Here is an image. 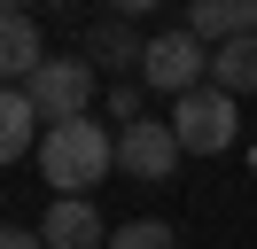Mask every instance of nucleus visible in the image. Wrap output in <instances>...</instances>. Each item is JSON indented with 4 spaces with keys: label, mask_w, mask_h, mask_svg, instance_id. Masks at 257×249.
<instances>
[{
    "label": "nucleus",
    "mask_w": 257,
    "mask_h": 249,
    "mask_svg": "<svg viewBox=\"0 0 257 249\" xmlns=\"http://www.w3.org/2000/svg\"><path fill=\"white\" fill-rule=\"evenodd\" d=\"M141 55H148V39L133 31V16H109V24L86 31V62H94V70H133L141 78Z\"/></svg>",
    "instance_id": "obj_8"
},
{
    "label": "nucleus",
    "mask_w": 257,
    "mask_h": 249,
    "mask_svg": "<svg viewBox=\"0 0 257 249\" xmlns=\"http://www.w3.org/2000/svg\"><path fill=\"white\" fill-rule=\"evenodd\" d=\"M187 31L203 47L234 39V31H257V0H195V8H187Z\"/></svg>",
    "instance_id": "obj_9"
},
{
    "label": "nucleus",
    "mask_w": 257,
    "mask_h": 249,
    "mask_svg": "<svg viewBox=\"0 0 257 249\" xmlns=\"http://www.w3.org/2000/svg\"><path fill=\"white\" fill-rule=\"evenodd\" d=\"M109 16H148V8H164V0H101Z\"/></svg>",
    "instance_id": "obj_15"
},
{
    "label": "nucleus",
    "mask_w": 257,
    "mask_h": 249,
    "mask_svg": "<svg viewBox=\"0 0 257 249\" xmlns=\"http://www.w3.org/2000/svg\"><path fill=\"white\" fill-rule=\"evenodd\" d=\"M47 62V39H39V24L24 8H0V78L8 86H24V78Z\"/></svg>",
    "instance_id": "obj_7"
},
{
    "label": "nucleus",
    "mask_w": 257,
    "mask_h": 249,
    "mask_svg": "<svg viewBox=\"0 0 257 249\" xmlns=\"http://www.w3.org/2000/svg\"><path fill=\"white\" fill-rule=\"evenodd\" d=\"M32 140H39V109H32V93L0 78V164H16Z\"/></svg>",
    "instance_id": "obj_11"
},
{
    "label": "nucleus",
    "mask_w": 257,
    "mask_h": 249,
    "mask_svg": "<svg viewBox=\"0 0 257 249\" xmlns=\"http://www.w3.org/2000/svg\"><path fill=\"white\" fill-rule=\"evenodd\" d=\"M109 117H117V125H133V117H141V78H125V86H109Z\"/></svg>",
    "instance_id": "obj_13"
},
{
    "label": "nucleus",
    "mask_w": 257,
    "mask_h": 249,
    "mask_svg": "<svg viewBox=\"0 0 257 249\" xmlns=\"http://www.w3.org/2000/svg\"><path fill=\"white\" fill-rule=\"evenodd\" d=\"M179 133H172V117H133V125H117V171H133V179H172L179 171Z\"/></svg>",
    "instance_id": "obj_5"
},
{
    "label": "nucleus",
    "mask_w": 257,
    "mask_h": 249,
    "mask_svg": "<svg viewBox=\"0 0 257 249\" xmlns=\"http://www.w3.org/2000/svg\"><path fill=\"white\" fill-rule=\"evenodd\" d=\"M210 86H226V93H257V31H234V39L210 47Z\"/></svg>",
    "instance_id": "obj_10"
},
{
    "label": "nucleus",
    "mask_w": 257,
    "mask_h": 249,
    "mask_svg": "<svg viewBox=\"0 0 257 249\" xmlns=\"http://www.w3.org/2000/svg\"><path fill=\"white\" fill-rule=\"evenodd\" d=\"M0 8H24V0H0Z\"/></svg>",
    "instance_id": "obj_16"
},
{
    "label": "nucleus",
    "mask_w": 257,
    "mask_h": 249,
    "mask_svg": "<svg viewBox=\"0 0 257 249\" xmlns=\"http://www.w3.org/2000/svg\"><path fill=\"white\" fill-rule=\"evenodd\" d=\"M24 93H32L39 125H55V117H86V109H94V62H86V55H47L32 78H24Z\"/></svg>",
    "instance_id": "obj_3"
},
{
    "label": "nucleus",
    "mask_w": 257,
    "mask_h": 249,
    "mask_svg": "<svg viewBox=\"0 0 257 249\" xmlns=\"http://www.w3.org/2000/svg\"><path fill=\"white\" fill-rule=\"evenodd\" d=\"M39 241L47 249H109V226H101L94 195H55L47 218H39Z\"/></svg>",
    "instance_id": "obj_6"
},
{
    "label": "nucleus",
    "mask_w": 257,
    "mask_h": 249,
    "mask_svg": "<svg viewBox=\"0 0 257 249\" xmlns=\"http://www.w3.org/2000/svg\"><path fill=\"white\" fill-rule=\"evenodd\" d=\"M210 78V47L195 39L187 24L179 31H148V55H141V86L148 93H187Z\"/></svg>",
    "instance_id": "obj_4"
},
{
    "label": "nucleus",
    "mask_w": 257,
    "mask_h": 249,
    "mask_svg": "<svg viewBox=\"0 0 257 249\" xmlns=\"http://www.w3.org/2000/svg\"><path fill=\"white\" fill-rule=\"evenodd\" d=\"M109 249H179V241H172V226H164V218H133V226L109 233Z\"/></svg>",
    "instance_id": "obj_12"
},
{
    "label": "nucleus",
    "mask_w": 257,
    "mask_h": 249,
    "mask_svg": "<svg viewBox=\"0 0 257 249\" xmlns=\"http://www.w3.org/2000/svg\"><path fill=\"white\" fill-rule=\"evenodd\" d=\"M39 171H47L55 195H94V187L117 171V133L94 117V109L39 125Z\"/></svg>",
    "instance_id": "obj_1"
},
{
    "label": "nucleus",
    "mask_w": 257,
    "mask_h": 249,
    "mask_svg": "<svg viewBox=\"0 0 257 249\" xmlns=\"http://www.w3.org/2000/svg\"><path fill=\"white\" fill-rule=\"evenodd\" d=\"M172 133H179V148L187 156H218V148H234V133H241V109H234V93L226 86H187V93H172Z\"/></svg>",
    "instance_id": "obj_2"
},
{
    "label": "nucleus",
    "mask_w": 257,
    "mask_h": 249,
    "mask_svg": "<svg viewBox=\"0 0 257 249\" xmlns=\"http://www.w3.org/2000/svg\"><path fill=\"white\" fill-rule=\"evenodd\" d=\"M0 249H47L39 233H24V226H0Z\"/></svg>",
    "instance_id": "obj_14"
}]
</instances>
